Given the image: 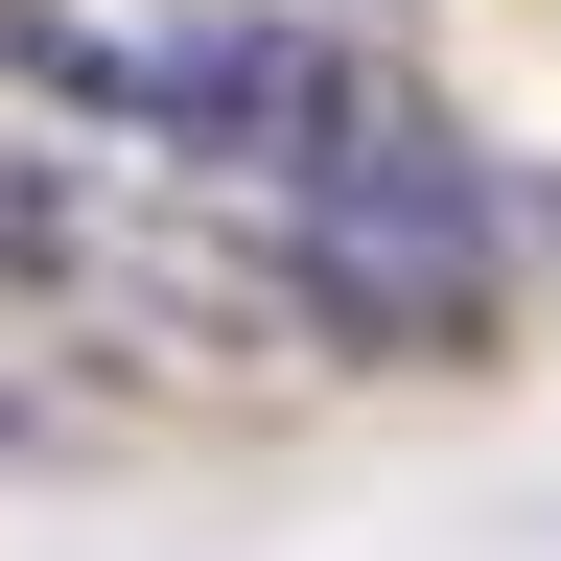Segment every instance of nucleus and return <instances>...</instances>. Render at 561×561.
<instances>
[{
	"instance_id": "1",
	"label": "nucleus",
	"mask_w": 561,
	"mask_h": 561,
	"mask_svg": "<svg viewBox=\"0 0 561 561\" xmlns=\"http://www.w3.org/2000/svg\"><path fill=\"white\" fill-rule=\"evenodd\" d=\"M491 280H515V210H491V164H468L445 117H398L375 164L280 187V305H305L328 351L468 375V351H491Z\"/></svg>"
},
{
	"instance_id": "2",
	"label": "nucleus",
	"mask_w": 561,
	"mask_h": 561,
	"mask_svg": "<svg viewBox=\"0 0 561 561\" xmlns=\"http://www.w3.org/2000/svg\"><path fill=\"white\" fill-rule=\"evenodd\" d=\"M70 280H94V187L0 140V305H70Z\"/></svg>"
}]
</instances>
